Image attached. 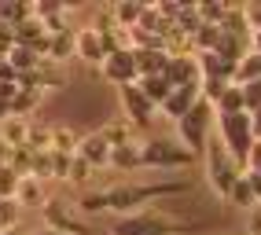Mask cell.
<instances>
[{
    "label": "cell",
    "mask_w": 261,
    "mask_h": 235,
    "mask_svg": "<svg viewBox=\"0 0 261 235\" xmlns=\"http://www.w3.org/2000/svg\"><path fill=\"white\" fill-rule=\"evenodd\" d=\"M195 59H199L202 77H217V81H232L236 77V63L221 59L217 52H195Z\"/></svg>",
    "instance_id": "9a60e30c"
},
{
    "label": "cell",
    "mask_w": 261,
    "mask_h": 235,
    "mask_svg": "<svg viewBox=\"0 0 261 235\" xmlns=\"http://www.w3.org/2000/svg\"><path fill=\"white\" fill-rule=\"evenodd\" d=\"M250 122H254V136H261V107L250 114Z\"/></svg>",
    "instance_id": "7bdbcfd3"
},
{
    "label": "cell",
    "mask_w": 261,
    "mask_h": 235,
    "mask_svg": "<svg viewBox=\"0 0 261 235\" xmlns=\"http://www.w3.org/2000/svg\"><path fill=\"white\" fill-rule=\"evenodd\" d=\"M41 107H44V92H37V89H19V96L11 99V118H22V122H33Z\"/></svg>",
    "instance_id": "5bb4252c"
},
{
    "label": "cell",
    "mask_w": 261,
    "mask_h": 235,
    "mask_svg": "<svg viewBox=\"0 0 261 235\" xmlns=\"http://www.w3.org/2000/svg\"><path fill=\"white\" fill-rule=\"evenodd\" d=\"M77 143H81V136L70 125H51V151L56 155H77Z\"/></svg>",
    "instance_id": "d4e9b609"
},
{
    "label": "cell",
    "mask_w": 261,
    "mask_h": 235,
    "mask_svg": "<svg viewBox=\"0 0 261 235\" xmlns=\"http://www.w3.org/2000/svg\"><path fill=\"white\" fill-rule=\"evenodd\" d=\"M44 180L37 177H19V188H15V202L19 206H44Z\"/></svg>",
    "instance_id": "2e32d148"
},
{
    "label": "cell",
    "mask_w": 261,
    "mask_h": 235,
    "mask_svg": "<svg viewBox=\"0 0 261 235\" xmlns=\"http://www.w3.org/2000/svg\"><path fill=\"white\" fill-rule=\"evenodd\" d=\"M217 114H247V103H243V89L239 85H228L221 92V99H217V107H214Z\"/></svg>",
    "instance_id": "484cf974"
},
{
    "label": "cell",
    "mask_w": 261,
    "mask_h": 235,
    "mask_svg": "<svg viewBox=\"0 0 261 235\" xmlns=\"http://www.w3.org/2000/svg\"><path fill=\"white\" fill-rule=\"evenodd\" d=\"M92 173H96L92 165H89V162H81V158L74 155V162H70V177H66V180H70V184H89Z\"/></svg>",
    "instance_id": "1f68e13d"
},
{
    "label": "cell",
    "mask_w": 261,
    "mask_h": 235,
    "mask_svg": "<svg viewBox=\"0 0 261 235\" xmlns=\"http://www.w3.org/2000/svg\"><path fill=\"white\" fill-rule=\"evenodd\" d=\"M214 125H217V110L206 103V99H199V103L177 122V143L188 147L191 155L199 158L202 151H206V143L214 140Z\"/></svg>",
    "instance_id": "277c9868"
},
{
    "label": "cell",
    "mask_w": 261,
    "mask_h": 235,
    "mask_svg": "<svg viewBox=\"0 0 261 235\" xmlns=\"http://www.w3.org/2000/svg\"><path fill=\"white\" fill-rule=\"evenodd\" d=\"M250 52L261 55V33H254V37H250Z\"/></svg>",
    "instance_id": "ee69618b"
},
{
    "label": "cell",
    "mask_w": 261,
    "mask_h": 235,
    "mask_svg": "<svg viewBox=\"0 0 261 235\" xmlns=\"http://www.w3.org/2000/svg\"><path fill=\"white\" fill-rule=\"evenodd\" d=\"M199 99H202L199 85H184V89H173V92H169V99L162 103V118H169V122L177 125L180 118H184V114H188L191 107L199 103Z\"/></svg>",
    "instance_id": "7c38bea8"
},
{
    "label": "cell",
    "mask_w": 261,
    "mask_h": 235,
    "mask_svg": "<svg viewBox=\"0 0 261 235\" xmlns=\"http://www.w3.org/2000/svg\"><path fill=\"white\" fill-rule=\"evenodd\" d=\"M15 188H19V173L11 169H0V198H15Z\"/></svg>",
    "instance_id": "d6a6232c"
},
{
    "label": "cell",
    "mask_w": 261,
    "mask_h": 235,
    "mask_svg": "<svg viewBox=\"0 0 261 235\" xmlns=\"http://www.w3.org/2000/svg\"><path fill=\"white\" fill-rule=\"evenodd\" d=\"M15 224H19V202L0 198V228H15Z\"/></svg>",
    "instance_id": "4dcf8cb0"
},
{
    "label": "cell",
    "mask_w": 261,
    "mask_h": 235,
    "mask_svg": "<svg viewBox=\"0 0 261 235\" xmlns=\"http://www.w3.org/2000/svg\"><path fill=\"white\" fill-rule=\"evenodd\" d=\"M118 99H121V118H125V122H133V129H136V132L147 129L154 118H159V107H154L151 99L140 92V85L118 89Z\"/></svg>",
    "instance_id": "52a82bcc"
},
{
    "label": "cell",
    "mask_w": 261,
    "mask_h": 235,
    "mask_svg": "<svg viewBox=\"0 0 261 235\" xmlns=\"http://www.w3.org/2000/svg\"><path fill=\"white\" fill-rule=\"evenodd\" d=\"M111 155H114V147L107 143V136H103L99 129L85 132L81 143H77V158H81V162H89L92 169H111Z\"/></svg>",
    "instance_id": "30bf717a"
},
{
    "label": "cell",
    "mask_w": 261,
    "mask_h": 235,
    "mask_svg": "<svg viewBox=\"0 0 261 235\" xmlns=\"http://www.w3.org/2000/svg\"><path fill=\"white\" fill-rule=\"evenodd\" d=\"M8 63H11L19 74H33V70H41V66H44V59L33 52V48H26V44H15L11 55H8Z\"/></svg>",
    "instance_id": "7402d4cb"
},
{
    "label": "cell",
    "mask_w": 261,
    "mask_h": 235,
    "mask_svg": "<svg viewBox=\"0 0 261 235\" xmlns=\"http://www.w3.org/2000/svg\"><path fill=\"white\" fill-rule=\"evenodd\" d=\"M0 81H15V85H19V70H15V66L4 59V63H0Z\"/></svg>",
    "instance_id": "f35d334b"
},
{
    "label": "cell",
    "mask_w": 261,
    "mask_h": 235,
    "mask_svg": "<svg viewBox=\"0 0 261 235\" xmlns=\"http://www.w3.org/2000/svg\"><path fill=\"white\" fill-rule=\"evenodd\" d=\"M11 155H15V151L0 143V169H8V165H11Z\"/></svg>",
    "instance_id": "60d3db41"
},
{
    "label": "cell",
    "mask_w": 261,
    "mask_h": 235,
    "mask_svg": "<svg viewBox=\"0 0 261 235\" xmlns=\"http://www.w3.org/2000/svg\"><path fill=\"white\" fill-rule=\"evenodd\" d=\"M22 85H15V81H0V103H11L15 96H19Z\"/></svg>",
    "instance_id": "8d00e7d4"
},
{
    "label": "cell",
    "mask_w": 261,
    "mask_h": 235,
    "mask_svg": "<svg viewBox=\"0 0 261 235\" xmlns=\"http://www.w3.org/2000/svg\"><path fill=\"white\" fill-rule=\"evenodd\" d=\"M74 37H77V30L74 33H56V37L48 41V63H66V59H74L77 55V44H74Z\"/></svg>",
    "instance_id": "d6986e66"
},
{
    "label": "cell",
    "mask_w": 261,
    "mask_h": 235,
    "mask_svg": "<svg viewBox=\"0 0 261 235\" xmlns=\"http://www.w3.org/2000/svg\"><path fill=\"white\" fill-rule=\"evenodd\" d=\"M257 143H261V136H257Z\"/></svg>",
    "instance_id": "7dc6e473"
},
{
    "label": "cell",
    "mask_w": 261,
    "mask_h": 235,
    "mask_svg": "<svg viewBox=\"0 0 261 235\" xmlns=\"http://www.w3.org/2000/svg\"><path fill=\"white\" fill-rule=\"evenodd\" d=\"M111 169H118V173H133V169H140V140L129 143V147H114V155H111Z\"/></svg>",
    "instance_id": "603a6c76"
},
{
    "label": "cell",
    "mask_w": 261,
    "mask_h": 235,
    "mask_svg": "<svg viewBox=\"0 0 261 235\" xmlns=\"http://www.w3.org/2000/svg\"><path fill=\"white\" fill-rule=\"evenodd\" d=\"M26 140H30V122H22V118H8L0 125V143L4 147L19 151V147H26Z\"/></svg>",
    "instance_id": "ac0fdd59"
},
{
    "label": "cell",
    "mask_w": 261,
    "mask_h": 235,
    "mask_svg": "<svg viewBox=\"0 0 261 235\" xmlns=\"http://www.w3.org/2000/svg\"><path fill=\"white\" fill-rule=\"evenodd\" d=\"M136 85H140V92H144V96H147V99H151V103L159 107V110H162V103H166V99H169V92H173V85L166 81V74H154V77H140Z\"/></svg>",
    "instance_id": "ffe728a7"
},
{
    "label": "cell",
    "mask_w": 261,
    "mask_h": 235,
    "mask_svg": "<svg viewBox=\"0 0 261 235\" xmlns=\"http://www.w3.org/2000/svg\"><path fill=\"white\" fill-rule=\"evenodd\" d=\"M202 228H206L202 221L173 217L169 210H140V213L118 217L111 224V235H195Z\"/></svg>",
    "instance_id": "7a4b0ae2"
},
{
    "label": "cell",
    "mask_w": 261,
    "mask_h": 235,
    "mask_svg": "<svg viewBox=\"0 0 261 235\" xmlns=\"http://www.w3.org/2000/svg\"><path fill=\"white\" fill-rule=\"evenodd\" d=\"M247 22L254 33H261V4H247Z\"/></svg>",
    "instance_id": "74e56055"
},
{
    "label": "cell",
    "mask_w": 261,
    "mask_h": 235,
    "mask_svg": "<svg viewBox=\"0 0 261 235\" xmlns=\"http://www.w3.org/2000/svg\"><path fill=\"white\" fill-rule=\"evenodd\" d=\"M144 8H147V4H140V0H121V4H114V19H118V26L133 33L136 26H140V19H144Z\"/></svg>",
    "instance_id": "44dd1931"
},
{
    "label": "cell",
    "mask_w": 261,
    "mask_h": 235,
    "mask_svg": "<svg viewBox=\"0 0 261 235\" xmlns=\"http://www.w3.org/2000/svg\"><path fill=\"white\" fill-rule=\"evenodd\" d=\"M247 180H250V191H254L257 206H261V173H247Z\"/></svg>",
    "instance_id": "ab89813d"
},
{
    "label": "cell",
    "mask_w": 261,
    "mask_h": 235,
    "mask_svg": "<svg viewBox=\"0 0 261 235\" xmlns=\"http://www.w3.org/2000/svg\"><path fill=\"white\" fill-rule=\"evenodd\" d=\"M191 44H195V52H217V44H221V26H199V33L191 37Z\"/></svg>",
    "instance_id": "f546056e"
},
{
    "label": "cell",
    "mask_w": 261,
    "mask_h": 235,
    "mask_svg": "<svg viewBox=\"0 0 261 235\" xmlns=\"http://www.w3.org/2000/svg\"><path fill=\"white\" fill-rule=\"evenodd\" d=\"M228 202H232V206H239V210H247V213L257 206V198H254V191H250L247 173H243V177L236 180V188H232V195H228Z\"/></svg>",
    "instance_id": "83f0119b"
},
{
    "label": "cell",
    "mask_w": 261,
    "mask_h": 235,
    "mask_svg": "<svg viewBox=\"0 0 261 235\" xmlns=\"http://www.w3.org/2000/svg\"><path fill=\"white\" fill-rule=\"evenodd\" d=\"M243 103H247V114H254L261 107V81H250V85H243Z\"/></svg>",
    "instance_id": "836d02e7"
},
{
    "label": "cell",
    "mask_w": 261,
    "mask_h": 235,
    "mask_svg": "<svg viewBox=\"0 0 261 235\" xmlns=\"http://www.w3.org/2000/svg\"><path fill=\"white\" fill-rule=\"evenodd\" d=\"M202 165H206V184H210V191L221 195V198H228L232 188H236V180L247 173V169H243V165L228 155V151L221 147L217 136L206 143V151H202Z\"/></svg>",
    "instance_id": "5b68a950"
},
{
    "label": "cell",
    "mask_w": 261,
    "mask_h": 235,
    "mask_svg": "<svg viewBox=\"0 0 261 235\" xmlns=\"http://www.w3.org/2000/svg\"><path fill=\"white\" fill-rule=\"evenodd\" d=\"M250 81H261V55H247V59H243L239 66H236V77H232V85H250Z\"/></svg>",
    "instance_id": "4316f807"
},
{
    "label": "cell",
    "mask_w": 261,
    "mask_h": 235,
    "mask_svg": "<svg viewBox=\"0 0 261 235\" xmlns=\"http://www.w3.org/2000/svg\"><path fill=\"white\" fill-rule=\"evenodd\" d=\"M74 44H77V59L103 66L107 52H103V37H99V33H96L92 26H81V30H77V37H74Z\"/></svg>",
    "instance_id": "4fadbf2b"
},
{
    "label": "cell",
    "mask_w": 261,
    "mask_h": 235,
    "mask_svg": "<svg viewBox=\"0 0 261 235\" xmlns=\"http://www.w3.org/2000/svg\"><path fill=\"white\" fill-rule=\"evenodd\" d=\"M0 63H4V59H0Z\"/></svg>",
    "instance_id": "681fc988"
},
{
    "label": "cell",
    "mask_w": 261,
    "mask_h": 235,
    "mask_svg": "<svg viewBox=\"0 0 261 235\" xmlns=\"http://www.w3.org/2000/svg\"><path fill=\"white\" fill-rule=\"evenodd\" d=\"M41 213H44V228L59 231V235H89V224H85L63 198H44Z\"/></svg>",
    "instance_id": "ba28073f"
},
{
    "label": "cell",
    "mask_w": 261,
    "mask_h": 235,
    "mask_svg": "<svg viewBox=\"0 0 261 235\" xmlns=\"http://www.w3.org/2000/svg\"><path fill=\"white\" fill-rule=\"evenodd\" d=\"M33 235H59V231H51V228H37Z\"/></svg>",
    "instance_id": "bcb514c9"
},
{
    "label": "cell",
    "mask_w": 261,
    "mask_h": 235,
    "mask_svg": "<svg viewBox=\"0 0 261 235\" xmlns=\"http://www.w3.org/2000/svg\"><path fill=\"white\" fill-rule=\"evenodd\" d=\"M247 235H261V206L247 213Z\"/></svg>",
    "instance_id": "d590c367"
},
{
    "label": "cell",
    "mask_w": 261,
    "mask_h": 235,
    "mask_svg": "<svg viewBox=\"0 0 261 235\" xmlns=\"http://www.w3.org/2000/svg\"><path fill=\"white\" fill-rule=\"evenodd\" d=\"M99 74H103V81H111L114 89H129V85H136V81H140L136 52H133V48H125V52L107 55V59H103V66H99Z\"/></svg>",
    "instance_id": "9c48e42d"
},
{
    "label": "cell",
    "mask_w": 261,
    "mask_h": 235,
    "mask_svg": "<svg viewBox=\"0 0 261 235\" xmlns=\"http://www.w3.org/2000/svg\"><path fill=\"white\" fill-rule=\"evenodd\" d=\"M191 191V180L188 177H162V180H125V184H111V188H96V191H85L77 198V213L85 217H99V213H118V217H129V213H140L151 202H162V198L173 195H188Z\"/></svg>",
    "instance_id": "6da1fadb"
},
{
    "label": "cell",
    "mask_w": 261,
    "mask_h": 235,
    "mask_svg": "<svg viewBox=\"0 0 261 235\" xmlns=\"http://www.w3.org/2000/svg\"><path fill=\"white\" fill-rule=\"evenodd\" d=\"M26 19H33V4H22V0H0V22H4V26L15 30Z\"/></svg>",
    "instance_id": "cb8c5ba5"
},
{
    "label": "cell",
    "mask_w": 261,
    "mask_h": 235,
    "mask_svg": "<svg viewBox=\"0 0 261 235\" xmlns=\"http://www.w3.org/2000/svg\"><path fill=\"white\" fill-rule=\"evenodd\" d=\"M191 155L188 147H180L177 140H166V136H147L140 140V169H151V173H184L191 169Z\"/></svg>",
    "instance_id": "3957f363"
},
{
    "label": "cell",
    "mask_w": 261,
    "mask_h": 235,
    "mask_svg": "<svg viewBox=\"0 0 261 235\" xmlns=\"http://www.w3.org/2000/svg\"><path fill=\"white\" fill-rule=\"evenodd\" d=\"M8 118H11V103H0V125H4Z\"/></svg>",
    "instance_id": "f6af8a7d"
},
{
    "label": "cell",
    "mask_w": 261,
    "mask_h": 235,
    "mask_svg": "<svg viewBox=\"0 0 261 235\" xmlns=\"http://www.w3.org/2000/svg\"><path fill=\"white\" fill-rule=\"evenodd\" d=\"M217 140H221V147L228 151V155L243 165V169H247L250 147L257 143L250 114H217Z\"/></svg>",
    "instance_id": "8992f818"
},
{
    "label": "cell",
    "mask_w": 261,
    "mask_h": 235,
    "mask_svg": "<svg viewBox=\"0 0 261 235\" xmlns=\"http://www.w3.org/2000/svg\"><path fill=\"white\" fill-rule=\"evenodd\" d=\"M99 132L107 136L111 147H129V143L140 140V136H136V129H133V122H125V118H114V122H107Z\"/></svg>",
    "instance_id": "e0dca14e"
},
{
    "label": "cell",
    "mask_w": 261,
    "mask_h": 235,
    "mask_svg": "<svg viewBox=\"0 0 261 235\" xmlns=\"http://www.w3.org/2000/svg\"><path fill=\"white\" fill-rule=\"evenodd\" d=\"M11 48H15V30L0 22V59H8V55H11Z\"/></svg>",
    "instance_id": "e575fe53"
},
{
    "label": "cell",
    "mask_w": 261,
    "mask_h": 235,
    "mask_svg": "<svg viewBox=\"0 0 261 235\" xmlns=\"http://www.w3.org/2000/svg\"><path fill=\"white\" fill-rule=\"evenodd\" d=\"M0 235H33L26 224H15V228H4V231H0Z\"/></svg>",
    "instance_id": "b9f144b4"
},
{
    "label": "cell",
    "mask_w": 261,
    "mask_h": 235,
    "mask_svg": "<svg viewBox=\"0 0 261 235\" xmlns=\"http://www.w3.org/2000/svg\"><path fill=\"white\" fill-rule=\"evenodd\" d=\"M0 231H4V228H0Z\"/></svg>",
    "instance_id": "c3c4849f"
},
{
    "label": "cell",
    "mask_w": 261,
    "mask_h": 235,
    "mask_svg": "<svg viewBox=\"0 0 261 235\" xmlns=\"http://www.w3.org/2000/svg\"><path fill=\"white\" fill-rule=\"evenodd\" d=\"M26 147H30V151H51V125H44V122L33 118V122H30V140H26Z\"/></svg>",
    "instance_id": "f1b7e54d"
},
{
    "label": "cell",
    "mask_w": 261,
    "mask_h": 235,
    "mask_svg": "<svg viewBox=\"0 0 261 235\" xmlns=\"http://www.w3.org/2000/svg\"><path fill=\"white\" fill-rule=\"evenodd\" d=\"M166 81H169L173 89H184V85H202L199 59H195V55H169V63H166Z\"/></svg>",
    "instance_id": "8fae6325"
}]
</instances>
